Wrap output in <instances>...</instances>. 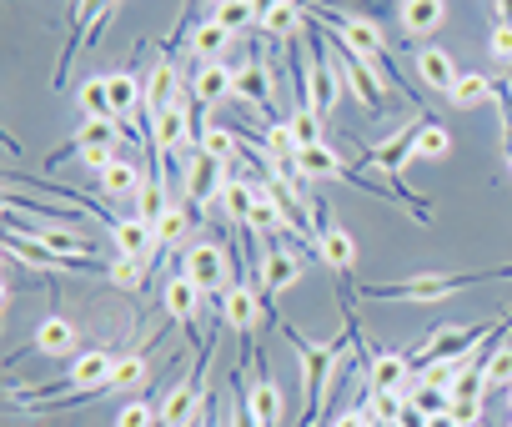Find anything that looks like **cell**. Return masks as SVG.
I'll use <instances>...</instances> for the list:
<instances>
[{"mask_svg": "<svg viewBox=\"0 0 512 427\" xmlns=\"http://www.w3.org/2000/svg\"><path fill=\"white\" fill-rule=\"evenodd\" d=\"M277 327H282V337L297 347V362H302V422H297V427H317L322 402H327V392H332V377H337V362H342V352H347L352 327H347L342 337H332V342H307V337H302L297 327H287L282 317H277Z\"/></svg>", "mask_w": 512, "mask_h": 427, "instance_id": "obj_1", "label": "cell"}, {"mask_svg": "<svg viewBox=\"0 0 512 427\" xmlns=\"http://www.w3.org/2000/svg\"><path fill=\"white\" fill-rule=\"evenodd\" d=\"M492 277H512V267H487V272H432V277H402V282H367L362 297L372 302H452L467 287H482Z\"/></svg>", "mask_w": 512, "mask_h": 427, "instance_id": "obj_2", "label": "cell"}, {"mask_svg": "<svg viewBox=\"0 0 512 427\" xmlns=\"http://www.w3.org/2000/svg\"><path fill=\"white\" fill-rule=\"evenodd\" d=\"M322 36H327V51H332V61H337L342 86L362 101V111H367V116H382V86H387V81H382V71H377L367 56H357L347 41H337L332 31H322Z\"/></svg>", "mask_w": 512, "mask_h": 427, "instance_id": "obj_3", "label": "cell"}, {"mask_svg": "<svg viewBox=\"0 0 512 427\" xmlns=\"http://www.w3.org/2000/svg\"><path fill=\"white\" fill-rule=\"evenodd\" d=\"M327 26H332V36H337V41H347L357 56H367V61L382 71V81H387V86H402V81L387 71V41H382V31H377L372 21H357V16H327Z\"/></svg>", "mask_w": 512, "mask_h": 427, "instance_id": "obj_4", "label": "cell"}, {"mask_svg": "<svg viewBox=\"0 0 512 427\" xmlns=\"http://www.w3.org/2000/svg\"><path fill=\"white\" fill-rule=\"evenodd\" d=\"M181 267H186L181 277H191V282H196V287H201L206 297H211V292H226V287H231V282H226V277H231V267H226V252H221L216 242H196V247H186Z\"/></svg>", "mask_w": 512, "mask_h": 427, "instance_id": "obj_5", "label": "cell"}, {"mask_svg": "<svg viewBox=\"0 0 512 427\" xmlns=\"http://www.w3.org/2000/svg\"><path fill=\"white\" fill-rule=\"evenodd\" d=\"M297 277H302V262L292 257V252H282L277 242L262 252V312L277 322V292H287V287H297Z\"/></svg>", "mask_w": 512, "mask_h": 427, "instance_id": "obj_6", "label": "cell"}, {"mask_svg": "<svg viewBox=\"0 0 512 427\" xmlns=\"http://www.w3.org/2000/svg\"><path fill=\"white\" fill-rule=\"evenodd\" d=\"M111 372H116V357L106 352V347H86V352H76L71 357V367H66V387H81V392H111Z\"/></svg>", "mask_w": 512, "mask_h": 427, "instance_id": "obj_7", "label": "cell"}, {"mask_svg": "<svg viewBox=\"0 0 512 427\" xmlns=\"http://www.w3.org/2000/svg\"><path fill=\"white\" fill-rule=\"evenodd\" d=\"M236 96V71L226 61H191V101L221 106Z\"/></svg>", "mask_w": 512, "mask_h": 427, "instance_id": "obj_8", "label": "cell"}, {"mask_svg": "<svg viewBox=\"0 0 512 427\" xmlns=\"http://www.w3.org/2000/svg\"><path fill=\"white\" fill-rule=\"evenodd\" d=\"M417 372H412V357L407 352H372L367 357V392H407V382H412Z\"/></svg>", "mask_w": 512, "mask_h": 427, "instance_id": "obj_9", "label": "cell"}, {"mask_svg": "<svg viewBox=\"0 0 512 427\" xmlns=\"http://www.w3.org/2000/svg\"><path fill=\"white\" fill-rule=\"evenodd\" d=\"M226 176H231V166H221L216 156L196 151V156L186 161V191H191V201H196V206H211V201L221 196Z\"/></svg>", "mask_w": 512, "mask_h": 427, "instance_id": "obj_10", "label": "cell"}, {"mask_svg": "<svg viewBox=\"0 0 512 427\" xmlns=\"http://www.w3.org/2000/svg\"><path fill=\"white\" fill-rule=\"evenodd\" d=\"M317 257H322L337 277H347V272L357 267V242H352V232L337 227L327 211H322V232H317Z\"/></svg>", "mask_w": 512, "mask_h": 427, "instance_id": "obj_11", "label": "cell"}, {"mask_svg": "<svg viewBox=\"0 0 512 427\" xmlns=\"http://www.w3.org/2000/svg\"><path fill=\"white\" fill-rule=\"evenodd\" d=\"M427 116H412V126L407 131H397V136H387L382 146H367L362 151V161L367 166H377V171H387V176H397L407 161H412V146H417V126H422Z\"/></svg>", "mask_w": 512, "mask_h": 427, "instance_id": "obj_12", "label": "cell"}, {"mask_svg": "<svg viewBox=\"0 0 512 427\" xmlns=\"http://www.w3.org/2000/svg\"><path fill=\"white\" fill-rule=\"evenodd\" d=\"M297 176L302 181H352V166L337 156V146L317 141V146H302L297 151Z\"/></svg>", "mask_w": 512, "mask_h": 427, "instance_id": "obj_13", "label": "cell"}, {"mask_svg": "<svg viewBox=\"0 0 512 427\" xmlns=\"http://www.w3.org/2000/svg\"><path fill=\"white\" fill-rule=\"evenodd\" d=\"M201 302H206V292L191 282V277H171L166 282V292H161V307L196 337V327H201Z\"/></svg>", "mask_w": 512, "mask_h": 427, "instance_id": "obj_14", "label": "cell"}, {"mask_svg": "<svg viewBox=\"0 0 512 427\" xmlns=\"http://www.w3.org/2000/svg\"><path fill=\"white\" fill-rule=\"evenodd\" d=\"M246 407H251V422L256 427H282V387L267 377L262 362H256V377L246 387Z\"/></svg>", "mask_w": 512, "mask_h": 427, "instance_id": "obj_15", "label": "cell"}, {"mask_svg": "<svg viewBox=\"0 0 512 427\" xmlns=\"http://www.w3.org/2000/svg\"><path fill=\"white\" fill-rule=\"evenodd\" d=\"M111 242H116V257H131V262H151V257H161V247H156V227L141 222V217H121L116 232H111Z\"/></svg>", "mask_w": 512, "mask_h": 427, "instance_id": "obj_16", "label": "cell"}, {"mask_svg": "<svg viewBox=\"0 0 512 427\" xmlns=\"http://www.w3.org/2000/svg\"><path fill=\"white\" fill-rule=\"evenodd\" d=\"M236 71V96H246L251 106H272L277 101V86H272V66L262 61V56H246L241 66H231Z\"/></svg>", "mask_w": 512, "mask_h": 427, "instance_id": "obj_17", "label": "cell"}, {"mask_svg": "<svg viewBox=\"0 0 512 427\" xmlns=\"http://www.w3.org/2000/svg\"><path fill=\"white\" fill-rule=\"evenodd\" d=\"M256 317H267L262 312V297H256V287H226L221 292V322L231 327V332H241V337H251V322Z\"/></svg>", "mask_w": 512, "mask_h": 427, "instance_id": "obj_18", "label": "cell"}, {"mask_svg": "<svg viewBox=\"0 0 512 427\" xmlns=\"http://www.w3.org/2000/svg\"><path fill=\"white\" fill-rule=\"evenodd\" d=\"M412 66H417V81H422L427 91H442V96H452V86H457V76H462L442 46H422Z\"/></svg>", "mask_w": 512, "mask_h": 427, "instance_id": "obj_19", "label": "cell"}, {"mask_svg": "<svg viewBox=\"0 0 512 427\" xmlns=\"http://www.w3.org/2000/svg\"><path fill=\"white\" fill-rule=\"evenodd\" d=\"M256 201H262V186H256L251 176H226V186H221V206H226V217L236 222V227H246L251 222V211H256Z\"/></svg>", "mask_w": 512, "mask_h": 427, "instance_id": "obj_20", "label": "cell"}, {"mask_svg": "<svg viewBox=\"0 0 512 427\" xmlns=\"http://www.w3.org/2000/svg\"><path fill=\"white\" fill-rule=\"evenodd\" d=\"M76 342H81V332H76V322H66V317H46V322L36 327V337H31V347L46 352V357H76Z\"/></svg>", "mask_w": 512, "mask_h": 427, "instance_id": "obj_21", "label": "cell"}, {"mask_svg": "<svg viewBox=\"0 0 512 427\" xmlns=\"http://www.w3.org/2000/svg\"><path fill=\"white\" fill-rule=\"evenodd\" d=\"M397 21L407 36H432L447 21V6L442 0H397Z\"/></svg>", "mask_w": 512, "mask_h": 427, "instance_id": "obj_22", "label": "cell"}, {"mask_svg": "<svg viewBox=\"0 0 512 427\" xmlns=\"http://www.w3.org/2000/svg\"><path fill=\"white\" fill-rule=\"evenodd\" d=\"M106 81H111V111H116V121H126V126H131V116H141L146 81H141L136 71H116V76H106Z\"/></svg>", "mask_w": 512, "mask_h": 427, "instance_id": "obj_23", "label": "cell"}, {"mask_svg": "<svg viewBox=\"0 0 512 427\" xmlns=\"http://www.w3.org/2000/svg\"><path fill=\"white\" fill-rule=\"evenodd\" d=\"M447 101H452L457 111H477V106L497 101V81H492V76H482V71H462Z\"/></svg>", "mask_w": 512, "mask_h": 427, "instance_id": "obj_24", "label": "cell"}, {"mask_svg": "<svg viewBox=\"0 0 512 427\" xmlns=\"http://www.w3.org/2000/svg\"><path fill=\"white\" fill-rule=\"evenodd\" d=\"M512 387V337H497L492 352L482 357V392H507Z\"/></svg>", "mask_w": 512, "mask_h": 427, "instance_id": "obj_25", "label": "cell"}, {"mask_svg": "<svg viewBox=\"0 0 512 427\" xmlns=\"http://www.w3.org/2000/svg\"><path fill=\"white\" fill-rule=\"evenodd\" d=\"M121 136H126V121H116V116H86V126L71 136V146L81 151V146H121Z\"/></svg>", "mask_w": 512, "mask_h": 427, "instance_id": "obj_26", "label": "cell"}, {"mask_svg": "<svg viewBox=\"0 0 512 427\" xmlns=\"http://www.w3.org/2000/svg\"><path fill=\"white\" fill-rule=\"evenodd\" d=\"M226 46H231V31L216 26V21H201V26L191 31V61H221Z\"/></svg>", "mask_w": 512, "mask_h": 427, "instance_id": "obj_27", "label": "cell"}, {"mask_svg": "<svg viewBox=\"0 0 512 427\" xmlns=\"http://www.w3.org/2000/svg\"><path fill=\"white\" fill-rule=\"evenodd\" d=\"M452 151V131L442 121H422L417 126V146H412V161H442Z\"/></svg>", "mask_w": 512, "mask_h": 427, "instance_id": "obj_28", "label": "cell"}, {"mask_svg": "<svg viewBox=\"0 0 512 427\" xmlns=\"http://www.w3.org/2000/svg\"><path fill=\"white\" fill-rule=\"evenodd\" d=\"M141 181H146V176H141L131 161H111V166L96 176L101 196H136V191H141Z\"/></svg>", "mask_w": 512, "mask_h": 427, "instance_id": "obj_29", "label": "cell"}, {"mask_svg": "<svg viewBox=\"0 0 512 427\" xmlns=\"http://www.w3.org/2000/svg\"><path fill=\"white\" fill-rule=\"evenodd\" d=\"M166 211H171V206H166V181H161V176H146V181H141V191H136V217L156 227V222L166 217Z\"/></svg>", "mask_w": 512, "mask_h": 427, "instance_id": "obj_30", "label": "cell"}, {"mask_svg": "<svg viewBox=\"0 0 512 427\" xmlns=\"http://www.w3.org/2000/svg\"><path fill=\"white\" fill-rule=\"evenodd\" d=\"M256 26H262L272 41H292V36H297V26H302V16H297V0H277V6H272L262 21H256Z\"/></svg>", "mask_w": 512, "mask_h": 427, "instance_id": "obj_31", "label": "cell"}, {"mask_svg": "<svg viewBox=\"0 0 512 427\" xmlns=\"http://www.w3.org/2000/svg\"><path fill=\"white\" fill-rule=\"evenodd\" d=\"M76 101H81V111H86V116H116V111H111V81H106V76L81 81Z\"/></svg>", "mask_w": 512, "mask_h": 427, "instance_id": "obj_32", "label": "cell"}, {"mask_svg": "<svg viewBox=\"0 0 512 427\" xmlns=\"http://www.w3.org/2000/svg\"><path fill=\"white\" fill-rule=\"evenodd\" d=\"M211 21H216V26H226V31L236 36V31H246V26L262 21V11H256L251 0H236V6H216V11H211Z\"/></svg>", "mask_w": 512, "mask_h": 427, "instance_id": "obj_33", "label": "cell"}, {"mask_svg": "<svg viewBox=\"0 0 512 427\" xmlns=\"http://www.w3.org/2000/svg\"><path fill=\"white\" fill-rule=\"evenodd\" d=\"M146 372H151V367H146V357H141V352H126V357H116L111 387H116V392H131V387H141V382H146Z\"/></svg>", "mask_w": 512, "mask_h": 427, "instance_id": "obj_34", "label": "cell"}, {"mask_svg": "<svg viewBox=\"0 0 512 427\" xmlns=\"http://www.w3.org/2000/svg\"><path fill=\"white\" fill-rule=\"evenodd\" d=\"M236 131H226V126H206V136H201V146L196 151H206V156H216L221 166H231V156H236Z\"/></svg>", "mask_w": 512, "mask_h": 427, "instance_id": "obj_35", "label": "cell"}, {"mask_svg": "<svg viewBox=\"0 0 512 427\" xmlns=\"http://www.w3.org/2000/svg\"><path fill=\"white\" fill-rule=\"evenodd\" d=\"M186 222H191L186 211H181V206H171L166 217L156 222V247H161V252H166V247H176V242L186 237Z\"/></svg>", "mask_w": 512, "mask_h": 427, "instance_id": "obj_36", "label": "cell"}, {"mask_svg": "<svg viewBox=\"0 0 512 427\" xmlns=\"http://www.w3.org/2000/svg\"><path fill=\"white\" fill-rule=\"evenodd\" d=\"M292 136H297V146H317V141H322V116H317L312 106H297V116H292Z\"/></svg>", "mask_w": 512, "mask_h": 427, "instance_id": "obj_37", "label": "cell"}, {"mask_svg": "<svg viewBox=\"0 0 512 427\" xmlns=\"http://www.w3.org/2000/svg\"><path fill=\"white\" fill-rule=\"evenodd\" d=\"M156 422H161V412H156L151 402H141V397L116 412V427H156Z\"/></svg>", "mask_w": 512, "mask_h": 427, "instance_id": "obj_38", "label": "cell"}, {"mask_svg": "<svg viewBox=\"0 0 512 427\" xmlns=\"http://www.w3.org/2000/svg\"><path fill=\"white\" fill-rule=\"evenodd\" d=\"M106 272H111V282H116V287H141V277H146V262H131V257H116V262H111Z\"/></svg>", "mask_w": 512, "mask_h": 427, "instance_id": "obj_39", "label": "cell"}, {"mask_svg": "<svg viewBox=\"0 0 512 427\" xmlns=\"http://www.w3.org/2000/svg\"><path fill=\"white\" fill-rule=\"evenodd\" d=\"M487 51H492V61H497V66H507V71H512V26H502V21H497V26H492Z\"/></svg>", "mask_w": 512, "mask_h": 427, "instance_id": "obj_40", "label": "cell"}, {"mask_svg": "<svg viewBox=\"0 0 512 427\" xmlns=\"http://www.w3.org/2000/svg\"><path fill=\"white\" fill-rule=\"evenodd\" d=\"M76 156H81V161H86V166H91V171L101 176V171H106L111 161H121V146H81Z\"/></svg>", "mask_w": 512, "mask_h": 427, "instance_id": "obj_41", "label": "cell"}, {"mask_svg": "<svg viewBox=\"0 0 512 427\" xmlns=\"http://www.w3.org/2000/svg\"><path fill=\"white\" fill-rule=\"evenodd\" d=\"M457 427H482V397H452Z\"/></svg>", "mask_w": 512, "mask_h": 427, "instance_id": "obj_42", "label": "cell"}, {"mask_svg": "<svg viewBox=\"0 0 512 427\" xmlns=\"http://www.w3.org/2000/svg\"><path fill=\"white\" fill-rule=\"evenodd\" d=\"M397 427H427V412H422L417 402H407V407H402V417H397Z\"/></svg>", "mask_w": 512, "mask_h": 427, "instance_id": "obj_43", "label": "cell"}, {"mask_svg": "<svg viewBox=\"0 0 512 427\" xmlns=\"http://www.w3.org/2000/svg\"><path fill=\"white\" fill-rule=\"evenodd\" d=\"M332 427H377V422H372V417H367V412L357 407V412H342V417H337Z\"/></svg>", "mask_w": 512, "mask_h": 427, "instance_id": "obj_44", "label": "cell"}, {"mask_svg": "<svg viewBox=\"0 0 512 427\" xmlns=\"http://www.w3.org/2000/svg\"><path fill=\"white\" fill-rule=\"evenodd\" d=\"M492 6H497V21L512 26V0H492Z\"/></svg>", "mask_w": 512, "mask_h": 427, "instance_id": "obj_45", "label": "cell"}, {"mask_svg": "<svg viewBox=\"0 0 512 427\" xmlns=\"http://www.w3.org/2000/svg\"><path fill=\"white\" fill-rule=\"evenodd\" d=\"M427 427H457V417H452V412H442V417H427Z\"/></svg>", "mask_w": 512, "mask_h": 427, "instance_id": "obj_46", "label": "cell"}, {"mask_svg": "<svg viewBox=\"0 0 512 427\" xmlns=\"http://www.w3.org/2000/svg\"><path fill=\"white\" fill-rule=\"evenodd\" d=\"M211 6H236V0H211Z\"/></svg>", "mask_w": 512, "mask_h": 427, "instance_id": "obj_47", "label": "cell"}, {"mask_svg": "<svg viewBox=\"0 0 512 427\" xmlns=\"http://www.w3.org/2000/svg\"><path fill=\"white\" fill-rule=\"evenodd\" d=\"M507 417H512V387H507Z\"/></svg>", "mask_w": 512, "mask_h": 427, "instance_id": "obj_48", "label": "cell"}, {"mask_svg": "<svg viewBox=\"0 0 512 427\" xmlns=\"http://www.w3.org/2000/svg\"><path fill=\"white\" fill-rule=\"evenodd\" d=\"M507 166H512V136H507Z\"/></svg>", "mask_w": 512, "mask_h": 427, "instance_id": "obj_49", "label": "cell"}]
</instances>
